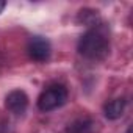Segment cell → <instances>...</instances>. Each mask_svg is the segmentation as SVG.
<instances>
[{"instance_id": "6", "label": "cell", "mask_w": 133, "mask_h": 133, "mask_svg": "<svg viewBox=\"0 0 133 133\" xmlns=\"http://www.w3.org/2000/svg\"><path fill=\"white\" fill-rule=\"evenodd\" d=\"M92 125L89 117H80L68 127V133H92Z\"/></svg>"}, {"instance_id": "7", "label": "cell", "mask_w": 133, "mask_h": 133, "mask_svg": "<svg viewBox=\"0 0 133 133\" xmlns=\"http://www.w3.org/2000/svg\"><path fill=\"white\" fill-rule=\"evenodd\" d=\"M5 6H6V2H5V0H0V13L5 10Z\"/></svg>"}, {"instance_id": "2", "label": "cell", "mask_w": 133, "mask_h": 133, "mask_svg": "<svg viewBox=\"0 0 133 133\" xmlns=\"http://www.w3.org/2000/svg\"><path fill=\"white\" fill-rule=\"evenodd\" d=\"M68 100V89L63 85H50L38 97V108L41 111H52L63 107Z\"/></svg>"}, {"instance_id": "1", "label": "cell", "mask_w": 133, "mask_h": 133, "mask_svg": "<svg viewBox=\"0 0 133 133\" xmlns=\"http://www.w3.org/2000/svg\"><path fill=\"white\" fill-rule=\"evenodd\" d=\"M110 50V38L107 28L96 25L89 28L78 41V53L88 59H103Z\"/></svg>"}, {"instance_id": "3", "label": "cell", "mask_w": 133, "mask_h": 133, "mask_svg": "<svg viewBox=\"0 0 133 133\" xmlns=\"http://www.w3.org/2000/svg\"><path fill=\"white\" fill-rule=\"evenodd\" d=\"M27 52H28V56L33 61L44 63L45 59H49L52 47H50V42L45 38H42V36H33L28 41V44H27Z\"/></svg>"}, {"instance_id": "5", "label": "cell", "mask_w": 133, "mask_h": 133, "mask_svg": "<svg viewBox=\"0 0 133 133\" xmlns=\"http://www.w3.org/2000/svg\"><path fill=\"white\" fill-rule=\"evenodd\" d=\"M125 107H127V100L122 99V97H119V99H113V100L107 102L105 107H103L105 117L110 119V121H116V119H119V117L124 114Z\"/></svg>"}, {"instance_id": "4", "label": "cell", "mask_w": 133, "mask_h": 133, "mask_svg": "<svg viewBox=\"0 0 133 133\" xmlns=\"http://www.w3.org/2000/svg\"><path fill=\"white\" fill-rule=\"evenodd\" d=\"M5 107L10 113L19 116V114H24L27 107H28V96L21 91V89H14L11 91L6 99H5Z\"/></svg>"}]
</instances>
